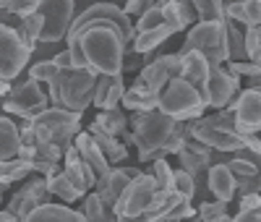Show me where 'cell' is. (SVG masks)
Listing matches in <instances>:
<instances>
[{"label":"cell","instance_id":"6da1fadb","mask_svg":"<svg viewBox=\"0 0 261 222\" xmlns=\"http://www.w3.org/2000/svg\"><path fill=\"white\" fill-rule=\"evenodd\" d=\"M178 120L170 115L151 110V113H134L130 115V133H134V144L139 152V162H154L165 160L167 144L175 133Z\"/></svg>","mask_w":261,"mask_h":222},{"label":"cell","instance_id":"7a4b0ae2","mask_svg":"<svg viewBox=\"0 0 261 222\" xmlns=\"http://www.w3.org/2000/svg\"><path fill=\"white\" fill-rule=\"evenodd\" d=\"M99 73L89 68H68L60 71L58 79L47 86L50 107H63L68 113H84L94 102V89H97Z\"/></svg>","mask_w":261,"mask_h":222},{"label":"cell","instance_id":"3957f363","mask_svg":"<svg viewBox=\"0 0 261 222\" xmlns=\"http://www.w3.org/2000/svg\"><path fill=\"white\" fill-rule=\"evenodd\" d=\"M193 141L209 146L212 152H241L246 146V136L235 131V113L230 107L193 120Z\"/></svg>","mask_w":261,"mask_h":222},{"label":"cell","instance_id":"277c9868","mask_svg":"<svg viewBox=\"0 0 261 222\" xmlns=\"http://www.w3.org/2000/svg\"><path fill=\"white\" fill-rule=\"evenodd\" d=\"M32 131H34L39 144L55 146L65 154L73 146L76 136L81 133V115L68 113L63 107H47L45 113L32 120Z\"/></svg>","mask_w":261,"mask_h":222},{"label":"cell","instance_id":"5b68a950","mask_svg":"<svg viewBox=\"0 0 261 222\" xmlns=\"http://www.w3.org/2000/svg\"><path fill=\"white\" fill-rule=\"evenodd\" d=\"M227 24V21H225ZM225 24H204L199 21L196 27H191V32L186 34L183 47L178 50V55H188V53H199L209 60V65H222L230 63V53H227V27Z\"/></svg>","mask_w":261,"mask_h":222},{"label":"cell","instance_id":"8992f818","mask_svg":"<svg viewBox=\"0 0 261 222\" xmlns=\"http://www.w3.org/2000/svg\"><path fill=\"white\" fill-rule=\"evenodd\" d=\"M204 110L206 105L199 92L183 79H172L160 97V113L170 115L172 120H199L204 118Z\"/></svg>","mask_w":261,"mask_h":222},{"label":"cell","instance_id":"52a82bcc","mask_svg":"<svg viewBox=\"0 0 261 222\" xmlns=\"http://www.w3.org/2000/svg\"><path fill=\"white\" fill-rule=\"evenodd\" d=\"M157 183L154 178L141 172L139 178L128 183V188L123 191L120 202L115 204V214L118 222H146V212L151 207V202L157 199Z\"/></svg>","mask_w":261,"mask_h":222},{"label":"cell","instance_id":"ba28073f","mask_svg":"<svg viewBox=\"0 0 261 222\" xmlns=\"http://www.w3.org/2000/svg\"><path fill=\"white\" fill-rule=\"evenodd\" d=\"M37 13L42 16V37L39 42L45 44H55L68 39L71 24L76 18V3L73 0H39Z\"/></svg>","mask_w":261,"mask_h":222},{"label":"cell","instance_id":"9c48e42d","mask_svg":"<svg viewBox=\"0 0 261 222\" xmlns=\"http://www.w3.org/2000/svg\"><path fill=\"white\" fill-rule=\"evenodd\" d=\"M50 107V97L42 92V86L37 81H24L16 84L13 92L6 97L3 102V113L6 115H16L21 120H34L37 115H42Z\"/></svg>","mask_w":261,"mask_h":222},{"label":"cell","instance_id":"30bf717a","mask_svg":"<svg viewBox=\"0 0 261 222\" xmlns=\"http://www.w3.org/2000/svg\"><path fill=\"white\" fill-rule=\"evenodd\" d=\"M50 199H53V193H50V188H47V178L37 175V178H29V181H24V186H21V188L11 196L6 212L13 214L16 222H27L39 207L53 204Z\"/></svg>","mask_w":261,"mask_h":222},{"label":"cell","instance_id":"8fae6325","mask_svg":"<svg viewBox=\"0 0 261 222\" xmlns=\"http://www.w3.org/2000/svg\"><path fill=\"white\" fill-rule=\"evenodd\" d=\"M29 58H32V50L21 42L18 32L0 24V79L13 81L27 68Z\"/></svg>","mask_w":261,"mask_h":222},{"label":"cell","instance_id":"7c38bea8","mask_svg":"<svg viewBox=\"0 0 261 222\" xmlns=\"http://www.w3.org/2000/svg\"><path fill=\"white\" fill-rule=\"evenodd\" d=\"M180 71H183V58H180L178 53L160 55V58H154L151 63H146L144 68L139 71L136 81H139L141 86H146L149 92L162 94L165 86H167L172 79H180Z\"/></svg>","mask_w":261,"mask_h":222},{"label":"cell","instance_id":"4fadbf2b","mask_svg":"<svg viewBox=\"0 0 261 222\" xmlns=\"http://www.w3.org/2000/svg\"><path fill=\"white\" fill-rule=\"evenodd\" d=\"M235 113V131L243 136H256L261 131V89H243L235 97L232 105H227Z\"/></svg>","mask_w":261,"mask_h":222},{"label":"cell","instance_id":"5bb4252c","mask_svg":"<svg viewBox=\"0 0 261 222\" xmlns=\"http://www.w3.org/2000/svg\"><path fill=\"white\" fill-rule=\"evenodd\" d=\"M139 175H141L139 167H113L105 178H99V181H97L94 193L99 196V202H102L105 207L115 209V204L120 202V196H123V191L128 188V183L134 181V178H139Z\"/></svg>","mask_w":261,"mask_h":222},{"label":"cell","instance_id":"9a60e30c","mask_svg":"<svg viewBox=\"0 0 261 222\" xmlns=\"http://www.w3.org/2000/svg\"><path fill=\"white\" fill-rule=\"evenodd\" d=\"M238 94H241V81H238L225 65H212V73H209V107L225 110L227 105L235 102Z\"/></svg>","mask_w":261,"mask_h":222},{"label":"cell","instance_id":"2e32d148","mask_svg":"<svg viewBox=\"0 0 261 222\" xmlns=\"http://www.w3.org/2000/svg\"><path fill=\"white\" fill-rule=\"evenodd\" d=\"M183 58V71H180V79L186 84H191L199 97L204 100V105L209 107V73H212V65L204 55L199 53H188V55H180Z\"/></svg>","mask_w":261,"mask_h":222},{"label":"cell","instance_id":"e0dca14e","mask_svg":"<svg viewBox=\"0 0 261 222\" xmlns=\"http://www.w3.org/2000/svg\"><path fill=\"white\" fill-rule=\"evenodd\" d=\"M63 172H65V178H68V181L73 183V188L81 191L84 196L97 186L94 170L81 160V154H79L76 146H71L68 152H65V157H63Z\"/></svg>","mask_w":261,"mask_h":222},{"label":"cell","instance_id":"ac0fdd59","mask_svg":"<svg viewBox=\"0 0 261 222\" xmlns=\"http://www.w3.org/2000/svg\"><path fill=\"white\" fill-rule=\"evenodd\" d=\"M73 146L79 149L81 160H84L86 165H89V167L94 170L97 181H99V178H105L107 172L113 170V165L105 160V154L99 152V146H97V141L92 139V133H89V131H81L79 136H76V141H73Z\"/></svg>","mask_w":261,"mask_h":222},{"label":"cell","instance_id":"d6986e66","mask_svg":"<svg viewBox=\"0 0 261 222\" xmlns=\"http://www.w3.org/2000/svg\"><path fill=\"white\" fill-rule=\"evenodd\" d=\"M178 162H180V170H186L188 175L196 178L199 172H204L206 167H212V149L191 139V141L178 152Z\"/></svg>","mask_w":261,"mask_h":222},{"label":"cell","instance_id":"ffe728a7","mask_svg":"<svg viewBox=\"0 0 261 222\" xmlns=\"http://www.w3.org/2000/svg\"><path fill=\"white\" fill-rule=\"evenodd\" d=\"M209 191L214 193L217 202H222V204H227L230 199L235 196L238 181H235V175L230 172L227 162H225V165H212V167H209Z\"/></svg>","mask_w":261,"mask_h":222},{"label":"cell","instance_id":"44dd1931","mask_svg":"<svg viewBox=\"0 0 261 222\" xmlns=\"http://www.w3.org/2000/svg\"><path fill=\"white\" fill-rule=\"evenodd\" d=\"M160 97L149 92L146 86H141L139 81H134V86L125 89V97H123V107L130 110V113H151V110H160Z\"/></svg>","mask_w":261,"mask_h":222},{"label":"cell","instance_id":"7402d4cb","mask_svg":"<svg viewBox=\"0 0 261 222\" xmlns=\"http://www.w3.org/2000/svg\"><path fill=\"white\" fill-rule=\"evenodd\" d=\"M21 149V131L18 123L11 120V115L0 113V162H8L18 157Z\"/></svg>","mask_w":261,"mask_h":222},{"label":"cell","instance_id":"603a6c76","mask_svg":"<svg viewBox=\"0 0 261 222\" xmlns=\"http://www.w3.org/2000/svg\"><path fill=\"white\" fill-rule=\"evenodd\" d=\"M89 133H92V139L97 141V146H99V152L105 154V160L110 162V165H115V162H123L125 157H128V149H125V144L120 141V139H115V136H110V133H105L94 120H92V126H89Z\"/></svg>","mask_w":261,"mask_h":222},{"label":"cell","instance_id":"cb8c5ba5","mask_svg":"<svg viewBox=\"0 0 261 222\" xmlns=\"http://www.w3.org/2000/svg\"><path fill=\"white\" fill-rule=\"evenodd\" d=\"M27 222H86V217L65 204H47L39 207Z\"/></svg>","mask_w":261,"mask_h":222},{"label":"cell","instance_id":"d4e9b609","mask_svg":"<svg viewBox=\"0 0 261 222\" xmlns=\"http://www.w3.org/2000/svg\"><path fill=\"white\" fill-rule=\"evenodd\" d=\"M94 123L105 131V133H110V136L115 139H123L125 133L130 131V118L123 113V110H99V115L94 118Z\"/></svg>","mask_w":261,"mask_h":222},{"label":"cell","instance_id":"484cf974","mask_svg":"<svg viewBox=\"0 0 261 222\" xmlns=\"http://www.w3.org/2000/svg\"><path fill=\"white\" fill-rule=\"evenodd\" d=\"M47 188H50L53 196H58L60 202H65V204H73V202H79V199H84V193L76 191L73 183L65 178L63 167H58V170H53V172L47 175Z\"/></svg>","mask_w":261,"mask_h":222},{"label":"cell","instance_id":"4316f807","mask_svg":"<svg viewBox=\"0 0 261 222\" xmlns=\"http://www.w3.org/2000/svg\"><path fill=\"white\" fill-rule=\"evenodd\" d=\"M34 172V165L29 160H8V162H0V186L8 188L11 183H21V181H29V175Z\"/></svg>","mask_w":261,"mask_h":222},{"label":"cell","instance_id":"83f0119b","mask_svg":"<svg viewBox=\"0 0 261 222\" xmlns=\"http://www.w3.org/2000/svg\"><path fill=\"white\" fill-rule=\"evenodd\" d=\"M172 37V29L170 27H160V29H151V32H144V34H136V39H134V50L136 55H151L162 42H167Z\"/></svg>","mask_w":261,"mask_h":222},{"label":"cell","instance_id":"f1b7e54d","mask_svg":"<svg viewBox=\"0 0 261 222\" xmlns=\"http://www.w3.org/2000/svg\"><path fill=\"white\" fill-rule=\"evenodd\" d=\"M81 214L86 217V222H118V214H115V209L105 207V204L99 202V196H97L94 191L84 196Z\"/></svg>","mask_w":261,"mask_h":222},{"label":"cell","instance_id":"f546056e","mask_svg":"<svg viewBox=\"0 0 261 222\" xmlns=\"http://www.w3.org/2000/svg\"><path fill=\"white\" fill-rule=\"evenodd\" d=\"M196 8V18L204 21V24H225L227 13H225V3L220 0H193Z\"/></svg>","mask_w":261,"mask_h":222},{"label":"cell","instance_id":"4dcf8cb0","mask_svg":"<svg viewBox=\"0 0 261 222\" xmlns=\"http://www.w3.org/2000/svg\"><path fill=\"white\" fill-rule=\"evenodd\" d=\"M42 24H45V21H42V16L34 13V16H29V18H21V21H18V27H16L21 42H24L32 53H34L37 42H39V37H42Z\"/></svg>","mask_w":261,"mask_h":222},{"label":"cell","instance_id":"1f68e13d","mask_svg":"<svg viewBox=\"0 0 261 222\" xmlns=\"http://www.w3.org/2000/svg\"><path fill=\"white\" fill-rule=\"evenodd\" d=\"M227 53H230V63H241V60H248L246 58V37L241 34L238 24L227 21Z\"/></svg>","mask_w":261,"mask_h":222},{"label":"cell","instance_id":"d6a6232c","mask_svg":"<svg viewBox=\"0 0 261 222\" xmlns=\"http://www.w3.org/2000/svg\"><path fill=\"white\" fill-rule=\"evenodd\" d=\"M149 175L154 178L157 191H175V170L167 165V160H154Z\"/></svg>","mask_w":261,"mask_h":222},{"label":"cell","instance_id":"836d02e7","mask_svg":"<svg viewBox=\"0 0 261 222\" xmlns=\"http://www.w3.org/2000/svg\"><path fill=\"white\" fill-rule=\"evenodd\" d=\"M58 73H60V68L53 63V58H47V60H37L32 68H29V79H32V81H37V84H47V86L58 79Z\"/></svg>","mask_w":261,"mask_h":222},{"label":"cell","instance_id":"e575fe53","mask_svg":"<svg viewBox=\"0 0 261 222\" xmlns=\"http://www.w3.org/2000/svg\"><path fill=\"white\" fill-rule=\"evenodd\" d=\"M162 24H165V18H162V3H157L154 8H149L139 21H134L136 34H144V32H151V29H160Z\"/></svg>","mask_w":261,"mask_h":222},{"label":"cell","instance_id":"d590c367","mask_svg":"<svg viewBox=\"0 0 261 222\" xmlns=\"http://www.w3.org/2000/svg\"><path fill=\"white\" fill-rule=\"evenodd\" d=\"M243 37H246V58L251 63H258L261 65V27L248 29Z\"/></svg>","mask_w":261,"mask_h":222},{"label":"cell","instance_id":"8d00e7d4","mask_svg":"<svg viewBox=\"0 0 261 222\" xmlns=\"http://www.w3.org/2000/svg\"><path fill=\"white\" fill-rule=\"evenodd\" d=\"M225 214H227V204L217 202V199L199 207V222H220Z\"/></svg>","mask_w":261,"mask_h":222},{"label":"cell","instance_id":"74e56055","mask_svg":"<svg viewBox=\"0 0 261 222\" xmlns=\"http://www.w3.org/2000/svg\"><path fill=\"white\" fill-rule=\"evenodd\" d=\"M162 18H165V27L172 29V34H178L186 29V24L180 21V13H178V3L175 0H167V3H162Z\"/></svg>","mask_w":261,"mask_h":222},{"label":"cell","instance_id":"f35d334b","mask_svg":"<svg viewBox=\"0 0 261 222\" xmlns=\"http://www.w3.org/2000/svg\"><path fill=\"white\" fill-rule=\"evenodd\" d=\"M241 24L246 29L261 27V0H243V18Z\"/></svg>","mask_w":261,"mask_h":222},{"label":"cell","instance_id":"ab89813d","mask_svg":"<svg viewBox=\"0 0 261 222\" xmlns=\"http://www.w3.org/2000/svg\"><path fill=\"white\" fill-rule=\"evenodd\" d=\"M37 8H39V0H8V8H6V11L21 21V18L34 16Z\"/></svg>","mask_w":261,"mask_h":222},{"label":"cell","instance_id":"60d3db41","mask_svg":"<svg viewBox=\"0 0 261 222\" xmlns=\"http://www.w3.org/2000/svg\"><path fill=\"white\" fill-rule=\"evenodd\" d=\"M175 193H180L183 199H193V193H196V178L193 175H188L186 170H175Z\"/></svg>","mask_w":261,"mask_h":222},{"label":"cell","instance_id":"b9f144b4","mask_svg":"<svg viewBox=\"0 0 261 222\" xmlns=\"http://www.w3.org/2000/svg\"><path fill=\"white\" fill-rule=\"evenodd\" d=\"M227 167H230V172L235 175V181H241V178H261V170H258V167H253V165L246 162V160H238V157H232V160L227 162Z\"/></svg>","mask_w":261,"mask_h":222},{"label":"cell","instance_id":"7bdbcfd3","mask_svg":"<svg viewBox=\"0 0 261 222\" xmlns=\"http://www.w3.org/2000/svg\"><path fill=\"white\" fill-rule=\"evenodd\" d=\"M157 3H154V0H128V3L123 6V11H125V16L128 18H134V21H139L149 8H154Z\"/></svg>","mask_w":261,"mask_h":222},{"label":"cell","instance_id":"ee69618b","mask_svg":"<svg viewBox=\"0 0 261 222\" xmlns=\"http://www.w3.org/2000/svg\"><path fill=\"white\" fill-rule=\"evenodd\" d=\"M113 81H115V76H99L97 79V89H94V107H99L102 110V105H105V97H107V92H110V86H113Z\"/></svg>","mask_w":261,"mask_h":222},{"label":"cell","instance_id":"f6af8a7d","mask_svg":"<svg viewBox=\"0 0 261 222\" xmlns=\"http://www.w3.org/2000/svg\"><path fill=\"white\" fill-rule=\"evenodd\" d=\"M196 214V209L191 207V202H188V199H183V202L175 207V209H172L162 222H183V219H188V217H193Z\"/></svg>","mask_w":261,"mask_h":222},{"label":"cell","instance_id":"bcb514c9","mask_svg":"<svg viewBox=\"0 0 261 222\" xmlns=\"http://www.w3.org/2000/svg\"><path fill=\"white\" fill-rule=\"evenodd\" d=\"M232 219H235V222H261V204L238 209V214H235Z\"/></svg>","mask_w":261,"mask_h":222},{"label":"cell","instance_id":"7dc6e473","mask_svg":"<svg viewBox=\"0 0 261 222\" xmlns=\"http://www.w3.org/2000/svg\"><path fill=\"white\" fill-rule=\"evenodd\" d=\"M178 3V13H180V21L186 27H191L193 21H196V8H193V3H188V0H175Z\"/></svg>","mask_w":261,"mask_h":222},{"label":"cell","instance_id":"c3c4849f","mask_svg":"<svg viewBox=\"0 0 261 222\" xmlns=\"http://www.w3.org/2000/svg\"><path fill=\"white\" fill-rule=\"evenodd\" d=\"M53 63L58 65L60 71H68V68H73V58H71V53H68V50H60L58 55H53Z\"/></svg>","mask_w":261,"mask_h":222},{"label":"cell","instance_id":"681fc988","mask_svg":"<svg viewBox=\"0 0 261 222\" xmlns=\"http://www.w3.org/2000/svg\"><path fill=\"white\" fill-rule=\"evenodd\" d=\"M11 92H13V84L6 81V79H0V97H8Z\"/></svg>","mask_w":261,"mask_h":222},{"label":"cell","instance_id":"f907efd6","mask_svg":"<svg viewBox=\"0 0 261 222\" xmlns=\"http://www.w3.org/2000/svg\"><path fill=\"white\" fill-rule=\"evenodd\" d=\"M0 222H16V217H13V214H8L6 209H0Z\"/></svg>","mask_w":261,"mask_h":222},{"label":"cell","instance_id":"816d5d0a","mask_svg":"<svg viewBox=\"0 0 261 222\" xmlns=\"http://www.w3.org/2000/svg\"><path fill=\"white\" fill-rule=\"evenodd\" d=\"M8 8V0H0V11H6Z\"/></svg>","mask_w":261,"mask_h":222},{"label":"cell","instance_id":"f5cc1de1","mask_svg":"<svg viewBox=\"0 0 261 222\" xmlns=\"http://www.w3.org/2000/svg\"><path fill=\"white\" fill-rule=\"evenodd\" d=\"M220 222H235V219H232V217H227V214H225V217H222V219H220Z\"/></svg>","mask_w":261,"mask_h":222},{"label":"cell","instance_id":"db71d44e","mask_svg":"<svg viewBox=\"0 0 261 222\" xmlns=\"http://www.w3.org/2000/svg\"><path fill=\"white\" fill-rule=\"evenodd\" d=\"M258 183H261V178H258Z\"/></svg>","mask_w":261,"mask_h":222},{"label":"cell","instance_id":"11a10c76","mask_svg":"<svg viewBox=\"0 0 261 222\" xmlns=\"http://www.w3.org/2000/svg\"><path fill=\"white\" fill-rule=\"evenodd\" d=\"M196 222H199V219H196Z\"/></svg>","mask_w":261,"mask_h":222}]
</instances>
